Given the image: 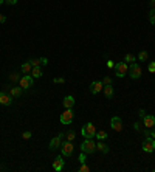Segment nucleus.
<instances>
[{"label": "nucleus", "mask_w": 155, "mask_h": 172, "mask_svg": "<svg viewBox=\"0 0 155 172\" xmlns=\"http://www.w3.org/2000/svg\"><path fill=\"white\" fill-rule=\"evenodd\" d=\"M149 22L152 25H155V10H150V13H149Z\"/></svg>", "instance_id": "393cba45"}, {"label": "nucleus", "mask_w": 155, "mask_h": 172, "mask_svg": "<svg viewBox=\"0 0 155 172\" xmlns=\"http://www.w3.org/2000/svg\"><path fill=\"white\" fill-rule=\"evenodd\" d=\"M5 3H8V5H16L17 0H5Z\"/></svg>", "instance_id": "f704fd0d"}, {"label": "nucleus", "mask_w": 155, "mask_h": 172, "mask_svg": "<svg viewBox=\"0 0 155 172\" xmlns=\"http://www.w3.org/2000/svg\"><path fill=\"white\" fill-rule=\"evenodd\" d=\"M33 78H41L44 73H42V70H41V67H33V70H31V73H30Z\"/></svg>", "instance_id": "6ab92c4d"}, {"label": "nucleus", "mask_w": 155, "mask_h": 172, "mask_svg": "<svg viewBox=\"0 0 155 172\" xmlns=\"http://www.w3.org/2000/svg\"><path fill=\"white\" fill-rule=\"evenodd\" d=\"M64 164H65V161H64V155H59V157H56L54 161H53V169H54L56 172H61L62 167H64Z\"/></svg>", "instance_id": "f8f14e48"}, {"label": "nucleus", "mask_w": 155, "mask_h": 172, "mask_svg": "<svg viewBox=\"0 0 155 172\" xmlns=\"http://www.w3.org/2000/svg\"><path fill=\"white\" fill-rule=\"evenodd\" d=\"M110 126H112V129H113L115 132H121V130H123V119H121L119 116H113V118L110 119Z\"/></svg>", "instance_id": "1a4fd4ad"}, {"label": "nucleus", "mask_w": 155, "mask_h": 172, "mask_svg": "<svg viewBox=\"0 0 155 172\" xmlns=\"http://www.w3.org/2000/svg\"><path fill=\"white\" fill-rule=\"evenodd\" d=\"M62 104H64L65 109H73V105H75V98H73V96H65L64 101H62Z\"/></svg>", "instance_id": "2eb2a0df"}, {"label": "nucleus", "mask_w": 155, "mask_h": 172, "mask_svg": "<svg viewBox=\"0 0 155 172\" xmlns=\"http://www.w3.org/2000/svg\"><path fill=\"white\" fill-rule=\"evenodd\" d=\"M0 104L2 105H11L13 104V96L5 93V92H0Z\"/></svg>", "instance_id": "4468645a"}, {"label": "nucleus", "mask_w": 155, "mask_h": 172, "mask_svg": "<svg viewBox=\"0 0 155 172\" xmlns=\"http://www.w3.org/2000/svg\"><path fill=\"white\" fill-rule=\"evenodd\" d=\"M138 115H140V118H141V119H143V118H144V116H146V112H144V110H143V109H140V110H138Z\"/></svg>", "instance_id": "473e14b6"}, {"label": "nucleus", "mask_w": 155, "mask_h": 172, "mask_svg": "<svg viewBox=\"0 0 155 172\" xmlns=\"http://www.w3.org/2000/svg\"><path fill=\"white\" fill-rule=\"evenodd\" d=\"M81 150L85 153V155H90L96 150V143L93 141V138H85L81 144Z\"/></svg>", "instance_id": "f257e3e1"}, {"label": "nucleus", "mask_w": 155, "mask_h": 172, "mask_svg": "<svg viewBox=\"0 0 155 172\" xmlns=\"http://www.w3.org/2000/svg\"><path fill=\"white\" fill-rule=\"evenodd\" d=\"M133 129H135V130H141V126H140V123H135V124H133Z\"/></svg>", "instance_id": "58836bf2"}, {"label": "nucleus", "mask_w": 155, "mask_h": 172, "mask_svg": "<svg viewBox=\"0 0 155 172\" xmlns=\"http://www.w3.org/2000/svg\"><path fill=\"white\" fill-rule=\"evenodd\" d=\"M41 64H42V65H47V64H48V59H47V58H42V59H41Z\"/></svg>", "instance_id": "e433bc0d"}, {"label": "nucleus", "mask_w": 155, "mask_h": 172, "mask_svg": "<svg viewBox=\"0 0 155 172\" xmlns=\"http://www.w3.org/2000/svg\"><path fill=\"white\" fill-rule=\"evenodd\" d=\"M127 73H129V67H127L126 62L115 64V75H116V78H124Z\"/></svg>", "instance_id": "20e7f679"}, {"label": "nucleus", "mask_w": 155, "mask_h": 172, "mask_svg": "<svg viewBox=\"0 0 155 172\" xmlns=\"http://www.w3.org/2000/svg\"><path fill=\"white\" fill-rule=\"evenodd\" d=\"M150 136L155 140V127H152V132H150Z\"/></svg>", "instance_id": "a19ab883"}, {"label": "nucleus", "mask_w": 155, "mask_h": 172, "mask_svg": "<svg viewBox=\"0 0 155 172\" xmlns=\"http://www.w3.org/2000/svg\"><path fill=\"white\" fill-rule=\"evenodd\" d=\"M102 88H104V85H102L101 81H93L90 84V93L92 95H98L99 92H102Z\"/></svg>", "instance_id": "9b49d317"}, {"label": "nucleus", "mask_w": 155, "mask_h": 172, "mask_svg": "<svg viewBox=\"0 0 155 172\" xmlns=\"http://www.w3.org/2000/svg\"><path fill=\"white\" fill-rule=\"evenodd\" d=\"M5 22H6V17L3 14H0V24H5Z\"/></svg>", "instance_id": "c9c22d12"}, {"label": "nucleus", "mask_w": 155, "mask_h": 172, "mask_svg": "<svg viewBox=\"0 0 155 172\" xmlns=\"http://www.w3.org/2000/svg\"><path fill=\"white\" fill-rule=\"evenodd\" d=\"M30 64H31L33 67H39V65H41V59H31Z\"/></svg>", "instance_id": "c85d7f7f"}, {"label": "nucleus", "mask_w": 155, "mask_h": 172, "mask_svg": "<svg viewBox=\"0 0 155 172\" xmlns=\"http://www.w3.org/2000/svg\"><path fill=\"white\" fill-rule=\"evenodd\" d=\"M112 84V78L110 76H105L104 79H102V85H110Z\"/></svg>", "instance_id": "cd10ccee"}, {"label": "nucleus", "mask_w": 155, "mask_h": 172, "mask_svg": "<svg viewBox=\"0 0 155 172\" xmlns=\"http://www.w3.org/2000/svg\"><path fill=\"white\" fill-rule=\"evenodd\" d=\"M81 133H82L84 138H93V136H96V127H95V124H92V123L84 124V127L81 129Z\"/></svg>", "instance_id": "f03ea898"}, {"label": "nucleus", "mask_w": 155, "mask_h": 172, "mask_svg": "<svg viewBox=\"0 0 155 172\" xmlns=\"http://www.w3.org/2000/svg\"><path fill=\"white\" fill-rule=\"evenodd\" d=\"M96 138H98L99 141H104L105 138H109V135H107V132L101 130V132H96Z\"/></svg>", "instance_id": "412c9836"}, {"label": "nucleus", "mask_w": 155, "mask_h": 172, "mask_svg": "<svg viewBox=\"0 0 155 172\" xmlns=\"http://www.w3.org/2000/svg\"><path fill=\"white\" fill-rule=\"evenodd\" d=\"M147 70H149V73H155V62H150L147 65Z\"/></svg>", "instance_id": "c756f323"}, {"label": "nucleus", "mask_w": 155, "mask_h": 172, "mask_svg": "<svg viewBox=\"0 0 155 172\" xmlns=\"http://www.w3.org/2000/svg\"><path fill=\"white\" fill-rule=\"evenodd\" d=\"M22 138H24V140H30V138H31V132H30V130H28V132H24V133H22Z\"/></svg>", "instance_id": "7c9ffc66"}, {"label": "nucleus", "mask_w": 155, "mask_h": 172, "mask_svg": "<svg viewBox=\"0 0 155 172\" xmlns=\"http://www.w3.org/2000/svg\"><path fill=\"white\" fill-rule=\"evenodd\" d=\"M3 2H5V0H0V5H3Z\"/></svg>", "instance_id": "79ce46f5"}, {"label": "nucleus", "mask_w": 155, "mask_h": 172, "mask_svg": "<svg viewBox=\"0 0 155 172\" xmlns=\"http://www.w3.org/2000/svg\"><path fill=\"white\" fill-rule=\"evenodd\" d=\"M90 170V167L85 164V163H81V167H79V172H88Z\"/></svg>", "instance_id": "bb28decb"}, {"label": "nucleus", "mask_w": 155, "mask_h": 172, "mask_svg": "<svg viewBox=\"0 0 155 172\" xmlns=\"http://www.w3.org/2000/svg\"><path fill=\"white\" fill-rule=\"evenodd\" d=\"M96 150H101L102 153H107V152H109V146L104 144L102 141H99V143L96 144Z\"/></svg>", "instance_id": "aec40b11"}, {"label": "nucleus", "mask_w": 155, "mask_h": 172, "mask_svg": "<svg viewBox=\"0 0 155 172\" xmlns=\"http://www.w3.org/2000/svg\"><path fill=\"white\" fill-rule=\"evenodd\" d=\"M79 161H81V163H85V153H84V152L79 155Z\"/></svg>", "instance_id": "72a5a7b5"}, {"label": "nucleus", "mask_w": 155, "mask_h": 172, "mask_svg": "<svg viewBox=\"0 0 155 172\" xmlns=\"http://www.w3.org/2000/svg\"><path fill=\"white\" fill-rule=\"evenodd\" d=\"M59 119H61L62 124H70V123L73 121V110H71V109H65V112L61 113Z\"/></svg>", "instance_id": "6e6552de"}, {"label": "nucleus", "mask_w": 155, "mask_h": 172, "mask_svg": "<svg viewBox=\"0 0 155 172\" xmlns=\"http://www.w3.org/2000/svg\"><path fill=\"white\" fill-rule=\"evenodd\" d=\"M149 5H150V10H155V0H150Z\"/></svg>", "instance_id": "ea45409f"}, {"label": "nucleus", "mask_w": 155, "mask_h": 172, "mask_svg": "<svg viewBox=\"0 0 155 172\" xmlns=\"http://www.w3.org/2000/svg\"><path fill=\"white\" fill-rule=\"evenodd\" d=\"M141 149H143L144 152H147V153H152V152L155 150V140L149 135L147 138H144V141H143V144H141Z\"/></svg>", "instance_id": "7ed1b4c3"}, {"label": "nucleus", "mask_w": 155, "mask_h": 172, "mask_svg": "<svg viewBox=\"0 0 155 172\" xmlns=\"http://www.w3.org/2000/svg\"><path fill=\"white\" fill-rule=\"evenodd\" d=\"M20 70H22V73H24V75H30V73H31V70H33V65H31L30 62H25V64H22Z\"/></svg>", "instance_id": "f3484780"}, {"label": "nucleus", "mask_w": 155, "mask_h": 172, "mask_svg": "<svg viewBox=\"0 0 155 172\" xmlns=\"http://www.w3.org/2000/svg\"><path fill=\"white\" fill-rule=\"evenodd\" d=\"M10 79H11L13 82H19V79H20V76H19L17 73H11V76H10Z\"/></svg>", "instance_id": "a878e982"}, {"label": "nucleus", "mask_w": 155, "mask_h": 172, "mask_svg": "<svg viewBox=\"0 0 155 172\" xmlns=\"http://www.w3.org/2000/svg\"><path fill=\"white\" fill-rule=\"evenodd\" d=\"M129 76L132 79H140L141 78V67L136 62H133V64L129 65Z\"/></svg>", "instance_id": "423d86ee"}, {"label": "nucleus", "mask_w": 155, "mask_h": 172, "mask_svg": "<svg viewBox=\"0 0 155 172\" xmlns=\"http://www.w3.org/2000/svg\"><path fill=\"white\" fill-rule=\"evenodd\" d=\"M107 67H109V68H115V64H113L112 61H107Z\"/></svg>", "instance_id": "4c0bfd02"}, {"label": "nucleus", "mask_w": 155, "mask_h": 172, "mask_svg": "<svg viewBox=\"0 0 155 172\" xmlns=\"http://www.w3.org/2000/svg\"><path fill=\"white\" fill-rule=\"evenodd\" d=\"M64 133H59L58 136H54L51 141H50V149L51 150H54V149H59L61 147V144H62V140H64Z\"/></svg>", "instance_id": "9d476101"}, {"label": "nucleus", "mask_w": 155, "mask_h": 172, "mask_svg": "<svg viewBox=\"0 0 155 172\" xmlns=\"http://www.w3.org/2000/svg\"><path fill=\"white\" fill-rule=\"evenodd\" d=\"M104 95H105V98L107 99H112L113 98V85L110 84V85H104Z\"/></svg>", "instance_id": "dca6fc26"}, {"label": "nucleus", "mask_w": 155, "mask_h": 172, "mask_svg": "<svg viewBox=\"0 0 155 172\" xmlns=\"http://www.w3.org/2000/svg\"><path fill=\"white\" fill-rule=\"evenodd\" d=\"M143 126H144L146 129L155 127V116H153V115H146V116L143 118Z\"/></svg>", "instance_id": "ddd939ff"}, {"label": "nucleus", "mask_w": 155, "mask_h": 172, "mask_svg": "<svg viewBox=\"0 0 155 172\" xmlns=\"http://www.w3.org/2000/svg\"><path fill=\"white\" fill-rule=\"evenodd\" d=\"M147 58H149L147 51H140V54H138V61H140V62H144V61H147Z\"/></svg>", "instance_id": "4be33fe9"}, {"label": "nucleus", "mask_w": 155, "mask_h": 172, "mask_svg": "<svg viewBox=\"0 0 155 172\" xmlns=\"http://www.w3.org/2000/svg\"><path fill=\"white\" fill-rule=\"evenodd\" d=\"M33 82H34V78L31 75H24L19 79V87H22V90H27V88L33 87Z\"/></svg>", "instance_id": "39448f33"}, {"label": "nucleus", "mask_w": 155, "mask_h": 172, "mask_svg": "<svg viewBox=\"0 0 155 172\" xmlns=\"http://www.w3.org/2000/svg\"><path fill=\"white\" fill-rule=\"evenodd\" d=\"M76 138V133H75V130H68L67 133H65V140H68V141H73Z\"/></svg>", "instance_id": "5701e85b"}, {"label": "nucleus", "mask_w": 155, "mask_h": 172, "mask_svg": "<svg viewBox=\"0 0 155 172\" xmlns=\"http://www.w3.org/2000/svg\"><path fill=\"white\" fill-rule=\"evenodd\" d=\"M73 143L71 141H68V140H65V141H62V144H61V153L64 155V157H70L71 153H73Z\"/></svg>", "instance_id": "0eeeda50"}, {"label": "nucleus", "mask_w": 155, "mask_h": 172, "mask_svg": "<svg viewBox=\"0 0 155 172\" xmlns=\"http://www.w3.org/2000/svg\"><path fill=\"white\" fill-rule=\"evenodd\" d=\"M136 61V58L133 56V54H126L124 56V62H130V64H133Z\"/></svg>", "instance_id": "b1692460"}, {"label": "nucleus", "mask_w": 155, "mask_h": 172, "mask_svg": "<svg viewBox=\"0 0 155 172\" xmlns=\"http://www.w3.org/2000/svg\"><path fill=\"white\" fill-rule=\"evenodd\" d=\"M53 82H56V84H64L65 79H64V78H56V79H53Z\"/></svg>", "instance_id": "2f4dec72"}, {"label": "nucleus", "mask_w": 155, "mask_h": 172, "mask_svg": "<svg viewBox=\"0 0 155 172\" xmlns=\"http://www.w3.org/2000/svg\"><path fill=\"white\" fill-rule=\"evenodd\" d=\"M10 95H11L13 98H17V96H20V95H22V87H11V90H10Z\"/></svg>", "instance_id": "a211bd4d"}]
</instances>
